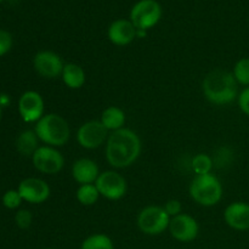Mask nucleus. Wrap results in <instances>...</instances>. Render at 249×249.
Instances as JSON below:
<instances>
[{
	"label": "nucleus",
	"instance_id": "obj_1",
	"mask_svg": "<svg viewBox=\"0 0 249 249\" xmlns=\"http://www.w3.org/2000/svg\"><path fill=\"white\" fill-rule=\"evenodd\" d=\"M141 153V140L131 129L122 128L107 139L106 160L117 169L130 167Z\"/></svg>",
	"mask_w": 249,
	"mask_h": 249
},
{
	"label": "nucleus",
	"instance_id": "obj_2",
	"mask_svg": "<svg viewBox=\"0 0 249 249\" xmlns=\"http://www.w3.org/2000/svg\"><path fill=\"white\" fill-rule=\"evenodd\" d=\"M204 96L214 105L231 104L238 97V83L232 73L223 70H215L208 73L202 83Z\"/></svg>",
	"mask_w": 249,
	"mask_h": 249
},
{
	"label": "nucleus",
	"instance_id": "obj_3",
	"mask_svg": "<svg viewBox=\"0 0 249 249\" xmlns=\"http://www.w3.org/2000/svg\"><path fill=\"white\" fill-rule=\"evenodd\" d=\"M36 136L40 141L51 147H61L70 140L71 130L67 121L56 113L41 117L36 124Z\"/></svg>",
	"mask_w": 249,
	"mask_h": 249
},
{
	"label": "nucleus",
	"instance_id": "obj_4",
	"mask_svg": "<svg viewBox=\"0 0 249 249\" xmlns=\"http://www.w3.org/2000/svg\"><path fill=\"white\" fill-rule=\"evenodd\" d=\"M190 196L203 207L215 206L223 197V185L213 174L196 175L190 185Z\"/></svg>",
	"mask_w": 249,
	"mask_h": 249
},
{
	"label": "nucleus",
	"instance_id": "obj_5",
	"mask_svg": "<svg viewBox=\"0 0 249 249\" xmlns=\"http://www.w3.org/2000/svg\"><path fill=\"white\" fill-rule=\"evenodd\" d=\"M170 219L164 207L148 206L139 214L138 226L146 235H160L169 228Z\"/></svg>",
	"mask_w": 249,
	"mask_h": 249
},
{
	"label": "nucleus",
	"instance_id": "obj_6",
	"mask_svg": "<svg viewBox=\"0 0 249 249\" xmlns=\"http://www.w3.org/2000/svg\"><path fill=\"white\" fill-rule=\"evenodd\" d=\"M162 7L156 0H140L130 11V21L136 29L147 31L160 22Z\"/></svg>",
	"mask_w": 249,
	"mask_h": 249
},
{
	"label": "nucleus",
	"instance_id": "obj_7",
	"mask_svg": "<svg viewBox=\"0 0 249 249\" xmlns=\"http://www.w3.org/2000/svg\"><path fill=\"white\" fill-rule=\"evenodd\" d=\"M95 186L99 190L100 196L111 201H118L126 194L125 179L113 170L100 173Z\"/></svg>",
	"mask_w": 249,
	"mask_h": 249
},
{
	"label": "nucleus",
	"instance_id": "obj_8",
	"mask_svg": "<svg viewBox=\"0 0 249 249\" xmlns=\"http://www.w3.org/2000/svg\"><path fill=\"white\" fill-rule=\"evenodd\" d=\"M33 165L36 169L44 174H57L61 172L65 165V158L61 155L60 151L51 146H40L36 148V152L32 156Z\"/></svg>",
	"mask_w": 249,
	"mask_h": 249
},
{
	"label": "nucleus",
	"instance_id": "obj_9",
	"mask_svg": "<svg viewBox=\"0 0 249 249\" xmlns=\"http://www.w3.org/2000/svg\"><path fill=\"white\" fill-rule=\"evenodd\" d=\"M108 130L100 121H89L83 124L77 133V140L83 148L94 150L108 139Z\"/></svg>",
	"mask_w": 249,
	"mask_h": 249
},
{
	"label": "nucleus",
	"instance_id": "obj_10",
	"mask_svg": "<svg viewBox=\"0 0 249 249\" xmlns=\"http://www.w3.org/2000/svg\"><path fill=\"white\" fill-rule=\"evenodd\" d=\"M170 235L179 242H192L196 240L199 232V225L195 218L189 214L181 213L170 219Z\"/></svg>",
	"mask_w": 249,
	"mask_h": 249
},
{
	"label": "nucleus",
	"instance_id": "obj_11",
	"mask_svg": "<svg viewBox=\"0 0 249 249\" xmlns=\"http://www.w3.org/2000/svg\"><path fill=\"white\" fill-rule=\"evenodd\" d=\"M18 112L26 123L38 122L44 116V100L39 92L29 90L18 100Z\"/></svg>",
	"mask_w": 249,
	"mask_h": 249
},
{
	"label": "nucleus",
	"instance_id": "obj_12",
	"mask_svg": "<svg viewBox=\"0 0 249 249\" xmlns=\"http://www.w3.org/2000/svg\"><path fill=\"white\" fill-rule=\"evenodd\" d=\"M17 191L21 195L23 201L32 204L43 203L50 196L49 185L38 178H28V179L22 180Z\"/></svg>",
	"mask_w": 249,
	"mask_h": 249
},
{
	"label": "nucleus",
	"instance_id": "obj_13",
	"mask_svg": "<svg viewBox=\"0 0 249 249\" xmlns=\"http://www.w3.org/2000/svg\"><path fill=\"white\" fill-rule=\"evenodd\" d=\"M34 68L44 78L53 79L62 74L65 65L57 53L53 51H40L34 56Z\"/></svg>",
	"mask_w": 249,
	"mask_h": 249
},
{
	"label": "nucleus",
	"instance_id": "obj_14",
	"mask_svg": "<svg viewBox=\"0 0 249 249\" xmlns=\"http://www.w3.org/2000/svg\"><path fill=\"white\" fill-rule=\"evenodd\" d=\"M225 223L237 231L249 230V204L246 202H233L224 212Z\"/></svg>",
	"mask_w": 249,
	"mask_h": 249
},
{
	"label": "nucleus",
	"instance_id": "obj_15",
	"mask_svg": "<svg viewBox=\"0 0 249 249\" xmlns=\"http://www.w3.org/2000/svg\"><path fill=\"white\" fill-rule=\"evenodd\" d=\"M138 29L131 21L128 19H117L112 22L108 28V38L111 43L118 46H125L136 38Z\"/></svg>",
	"mask_w": 249,
	"mask_h": 249
},
{
	"label": "nucleus",
	"instance_id": "obj_16",
	"mask_svg": "<svg viewBox=\"0 0 249 249\" xmlns=\"http://www.w3.org/2000/svg\"><path fill=\"white\" fill-rule=\"evenodd\" d=\"M99 175V167L94 160L89 158H80L73 163L72 177L78 184H95Z\"/></svg>",
	"mask_w": 249,
	"mask_h": 249
},
{
	"label": "nucleus",
	"instance_id": "obj_17",
	"mask_svg": "<svg viewBox=\"0 0 249 249\" xmlns=\"http://www.w3.org/2000/svg\"><path fill=\"white\" fill-rule=\"evenodd\" d=\"M61 77L66 87L70 89H80L87 80L84 70L77 63H66Z\"/></svg>",
	"mask_w": 249,
	"mask_h": 249
},
{
	"label": "nucleus",
	"instance_id": "obj_18",
	"mask_svg": "<svg viewBox=\"0 0 249 249\" xmlns=\"http://www.w3.org/2000/svg\"><path fill=\"white\" fill-rule=\"evenodd\" d=\"M125 121V113L116 106L107 107V108L102 112L101 119H100V122L104 124L105 128H106L107 130L112 131H116L124 128Z\"/></svg>",
	"mask_w": 249,
	"mask_h": 249
},
{
	"label": "nucleus",
	"instance_id": "obj_19",
	"mask_svg": "<svg viewBox=\"0 0 249 249\" xmlns=\"http://www.w3.org/2000/svg\"><path fill=\"white\" fill-rule=\"evenodd\" d=\"M38 136H36V131L33 130H26L17 138L16 147L21 155L23 156H33L38 148Z\"/></svg>",
	"mask_w": 249,
	"mask_h": 249
},
{
	"label": "nucleus",
	"instance_id": "obj_20",
	"mask_svg": "<svg viewBox=\"0 0 249 249\" xmlns=\"http://www.w3.org/2000/svg\"><path fill=\"white\" fill-rule=\"evenodd\" d=\"M80 249H114V245L108 236L95 233L83 241Z\"/></svg>",
	"mask_w": 249,
	"mask_h": 249
},
{
	"label": "nucleus",
	"instance_id": "obj_21",
	"mask_svg": "<svg viewBox=\"0 0 249 249\" xmlns=\"http://www.w3.org/2000/svg\"><path fill=\"white\" fill-rule=\"evenodd\" d=\"M100 197V192L95 184L80 185L77 191V199L83 206H94Z\"/></svg>",
	"mask_w": 249,
	"mask_h": 249
},
{
	"label": "nucleus",
	"instance_id": "obj_22",
	"mask_svg": "<svg viewBox=\"0 0 249 249\" xmlns=\"http://www.w3.org/2000/svg\"><path fill=\"white\" fill-rule=\"evenodd\" d=\"M213 168V160L211 156L206 153H198L194 157L192 160V169L196 173V175L211 174V170Z\"/></svg>",
	"mask_w": 249,
	"mask_h": 249
},
{
	"label": "nucleus",
	"instance_id": "obj_23",
	"mask_svg": "<svg viewBox=\"0 0 249 249\" xmlns=\"http://www.w3.org/2000/svg\"><path fill=\"white\" fill-rule=\"evenodd\" d=\"M236 82L241 85L249 87V58L243 57L236 62L232 72Z\"/></svg>",
	"mask_w": 249,
	"mask_h": 249
},
{
	"label": "nucleus",
	"instance_id": "obj_24",
	"mask_svg": "<svg viewBox=\"0 0 249 249\" xmlns=\"http://www.w3.org/2000/svg\"><path fill=\"white\" fill-rule=\"evenodd\" d=\"M23 201L21 195L18 194L17 190H9L2 196V204L9 209H16L18 208L21 202Z\"/></svg>",
	"mask_w": 249,
	"mask_h": 249
},
{
	"label": "nucleus",
	"instance_id": "obj_25",
	"mask_svg": "<svg viewBox=\"0 0 249 249\" xmlns=\"http://www.w3.org/2000/svg\"><path fill=\"white\" fill-rule=\"evenodd\" d=\"M32 220H33V216H32L31 212L27 209H21L15 215V223L19 229H23V230L32 225Z\"/></svg>",
	"mask_w": 249,
	"mask_h": 249
},
{
	"label": "nucleus",
	"instance_id": "obj_26",
	"mask_svg": "<svg viewBox=\"0 0 249 249\" xmlns=\"http://www.w3.org/2000/svg\"><path fill=\"white\" fill-rule=\"evenodd\" d=\"M12 46V36L9 32L0 29V56L10 51Z\"/></svg>",
	"mask_w": 249,
	"mask_h": 249
},
{
	"label": "nucleus",
	"instance_id": "obj_27",
	"mask_svg": "<svg viewBox=\"0 0 249 249\" xmlns=\"http://www.w3.org/2000/svg\"><path fill=\"white\" fill-rule=\"evenodd\" d=\"M164 209L170 218H174V216L181 214L182 206L181 203H180V201H178V199H170V201H168L167 203H165Z\"/></svg>",
	"mask_w": 249,
	"mask_h": 249
},
{
	"label": "nucleus",
	"instance_id": "obj_28",
	"mask_svg": "<svg viewBox=\"0 0 249 249\" xmlns=\"http://www.w3.org/2000/svg\"><path fill=\"white\" fill-rule=\"evenodd\" d=\"M238 107L245 114L249 116V87L245 88L242 91L238 94Z\"/></svg>",
	"mask_w": 249,
	"mask_h": 249
},
{
	"label": "nucleus",
	"instance_id": "obj_29",
	"mask_svg": "<svg viewBox=\"0 0 249 249\" xmlns=\"http://www.w3.org/2000/svg\"><path fill=\"white\" fill-rule=\"evenodd\" d=\"M0 117H1V106H0Z\"/></svg>",
	"mask_w": 249,
	"mask_h": 249
},
{
	"label": "nucleus",
	"instance_id": "obj_30",
	"mask_svg": "<svg viewBox=\"0 0 249 249\" xmlns=\"http://www.w3.org/2000/svg\"><path fill=\"white\" fill-rule=\"evenodd\" d=\"M45 249H53V248H45Z\"/></svg>",
	"mask_w": 249,
	"mask_h": 249
},
{
	"label": "nucleus",
	"instance_id": "obj_31",
	"mask_svg": "<svg viewBox=\"0 0 249 249\" xmlns=\"http://www.w3.org/2000/svg\"><path fill=\"white\" fill-rule=\"evenodd\" d=\"M1 1H4V0H0V2H1Z\"/></svg>",
	"mask_w": 249,
	"mask_h": 249
}]
</instances>
